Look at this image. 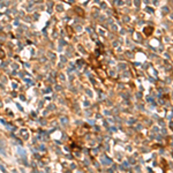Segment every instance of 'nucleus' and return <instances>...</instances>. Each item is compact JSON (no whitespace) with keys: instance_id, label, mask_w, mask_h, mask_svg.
<instances>
[]
</instances>
